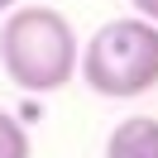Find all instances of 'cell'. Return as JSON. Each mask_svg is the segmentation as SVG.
I'll use <instances>...</instances> for the list:
<instances>
[{"mask_svg":"<svg viewBox=\"0 0 158 158\" xmlns=\"http://www.w3.org/2000/svg\"><path fill=\"white\" fill-rule=\"evenodd\" d=\"M129 5H134V15H144V19L158 24V0H129Z\"/></svg>","mask_w":158,"mask_h":158,"instance_id":"5b68a950","label":"cell"},{"mask_svg":"<svg viewBox=\"0 0 158 158\" xmlns=\"http://www.w3.org/2000/svg\"><path fill=\"white\" fill-rule=\"evenodd\" d=\"M15 5H19V0H0V15H5V10H15Z\"/></svg>","mask_w":158,"mask_h":158,"instance_id":"8992f818","label":"cell"},{"mask_svg":"<svg viewBox=\"0 0 158 158\" xmlns=\"http://www.w3.org/2000/svg\"><path fill=\"white\" fill-rule=\"evenodd\" d=\"M106 158H158V120L153 115H129L110 129Z\"/></svg>","mask_w":158,"mask_h":158,"instance_id":"3957f363","label":"cell"},{"mask_svg":"<svg viewBox=\"0 0 158 158\" xmlns=\"http://www.w3.org/2000/svg\"><path fill=\"white\" fill-rule=\"evenodd\" d=\"M77 29L67 15L53 5H15L5 29H0V67L29 96H48V91L67 86L77 77Z\"/></svg>","mask_w":158,"mask_h":158,"instance_id":"6da1fadb","label":"cell"},{"mask_svg":"<svg viewBox=\"0 0 158 158\" xmlns=\"http://www.w3.org/2000/svg\"><path fill=\"white\" fill-rule=\"evenodd\" d=\"M77 72L106 101H134L158 86V24L144 15L110 19L81 48Z\"/></svg>","mask_w":158,"mask_h":158,"instance_id":"7a4b0ae2","label":"cell"},{"mask_svg":"<svg viewBox=\"0 0 158 158\" xmlns=\"http://www.w3.org/2000/svg\"><path fill=\"white\" fill-rule=\"evenodd\" d=\"M0 158H34L29 134H24V125L10 115V110H0Z\"/></svg>","mask_w":158,"mask_h":158,"instance_id":"277c9868","label":"cell"}]
</instances>
